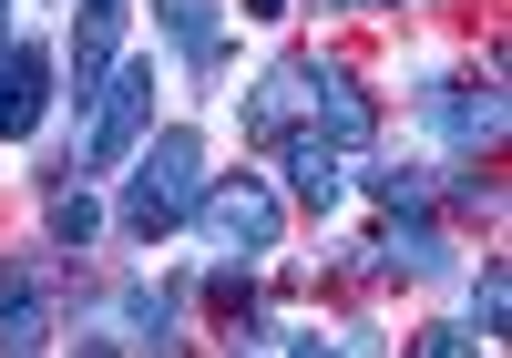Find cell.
<instances>
[{
  "mask_svg": "<svg viewBox=\"0 0 512 358\" xmlns=\"http://www.w3.org/2000/svg\"><path fill=\"white\" fill-rule=\"evenodd\" d=\"M144 133H154V62H113V82L93 93V123H82V133H72V154L52 164V185H62V174L82 185L93 164H123Z\"/></svg>",
  "mask_w": 512,
  "mask_h": 358,
  "instance_id": "obj_2",
  "label": "cell"
},
{
  "mask_svg": "<svg viewBox=\"0 0 512 358\" xmlns=\"http://www.w3.org/2000/svg\"><path fill=\"white\" fill-rule=\"evenodd\" d=\"M72 358H123V338H113V328H82V348H72Z\"/></svg>",
  "mask_w": 512,
  "mask_h": 358,
  "instance_id": "obj_20",
  "label": "cell"
},
{
  "mask_svg": "<svg viewBox=\"0 0 512 358\" xmlns=\"http://www.w3.org/2000/svg\"><path fill=\"white\" fill-rule=\"evenodd\" d=\"M195 226H205V246L216 256H277V236H287V205H277V185L267 174H226V185H205V205H195Z\"/></svg>",
  "mask_w": 512,
  "mask_h": 358,
  "instance_id": "obj_4",
  "label": "cell"
},
{
  "mask_svg": "<svg viewBox=\"0 0 512 358\" xmlns=\"http://www.w3.org/2000/svg\"><path fill=\"white\" fill-rule=\"evenodd\" d=\"M308 62L318 52H287V62L256 72V93H246V133H256V144H277V133L308 123Z\"/></svg>",
  "mask_w": 512,
  "mask_h": 358,
  "instance_id": "obj_11",
  "label": "cell"
},
{
  "mask_svg": "<svg viewBox=\"0 0 512 358\" xmlns=\"http://www.w3.org/2000/svg\"><path fill=\"white\" fill-rule=\"evenodd\" d=\"M205 185H216V154H205V133H195V123H164V133H144V144L123 154L113 226L134 236V246H164L175 226H195Z\"/></svg>",
  "mask_w": 512,
  "mask_h": 358,
  "instance_id": "obj_1",
  "label": "cell"
},
{
  "mask_svg": "<svg viewBox=\"0 0 512 358\" xmlns=\"http://www.w3.org/2000/svg\"><path fill=\"white\" fill-rule=\"evenodd\" d=\"M451 215H482V226L502 215V185H492L482 164H461V174H451Z\"/></svg>",
  "mask_w": 512,
  "mask_h": 358,
  "instance_id": "obj_18",
  "label": "cell"
},
{
  "mask_svg": "<svg viewBox=\"0 0 512 358\" xmlns=\"http://www.w3.org/2000/svg\"><path fill=\"white\" fill-rule=\"evenodd\" d=\"M0 52H11V0H0Z\"/></svg>",
  "mask_w": 512,
  "mask_h": 358,
  "instance_id": "obj_23",
  "label": "cell"
},
{
  "mask_svg": "<svg viewBox=\"0 0 512 358\" xmlns=\"http://www.w3.org/2000/svg\"><path fill=\"white\" fill-rule=\"evenodd\" d=\"M154 21H164V41L185 52L195 82H216V72H226V0H154Z\"/></svg>",
  "mask_w": 512,
  "mask_h": 358,
  "instance_id": "obj_12",
  "label": "cell"
},
{
  "mask_svg": "<svg viewBox=\"0 0 512 358\" xmlns=\"http://www.w3.org/2000/svg\"><path fill=\"white\" fill-rule=\"evenodd\" d=\"M308 133L318 144H338V154H369V133H379V103H369V82L349 72V62H308Z\"/></svg>",
  "mask_w": 512,
  "mask_h": 358,
  "instance_id": "obj_5",
  "label": "cell"
},
{
  "mask_svg": "<svg viewBox=\"0 0 512 358\" xmlns=\"http://www.w3.org/2000/svg\"><path fill=\"white\" fill-rule=\"evenodd\" d=\"M349 266H359V277H451V236L431 226V215H390Z\"/></svg>",
  "mask_w": 512,
  "mask_h": 358,
  "instance_id": "obj_7",
  "label": "cell"
},
{
  "mask_svg": "<svg viewBox=\"0 0 512 358\" xmlns=\"http://www.w3.org/2000/svg\"><path fill=\"white\" fill-rule=\"evenodd\" d=\"M113 318H123V348H154V358H175V318H185V287L175 277H134L113 297Z\"/></svg>",
  "mask_w": 512,
  "mask_h": 358,
  "instance_id": "obj_13",
  "label": "cell"
},
{
  "mask_svg": "<svg viewBox=\"0 0 512 358\" xmlns=\"http://www.w3.org/2000/svg\"><path fill=\"white\" fill-rule=\"evenodd\" d=\"M277 358H338L328 338H277Z\"/></svg>",
  "mask_w": 512,
  "mask_h": 358,
  "instance_id": "obj_21",
  "label": "cell"
},
{
  "mask_svg": "<svg viewBox=\"0 0 512 358\" xmlns=\"http://www.w3.org/2000/svg\"><path fill=\"white\" fill-rule=\"evenodd\" d=\"M205 297H216V318H226V328H246V318H256V277H246V256H226L216 277H205Z\"/></svg>",
  "mask_w": 512,
  "mask_h": 358,
  "instance_id": "obj_16",
  "label": "cell"
},
{
  "mask_svg": "<svg viewBox=\"0 0 512 358\" xmlns=\"http://www.w3.org/2000/svg\"><path fill=\"white\" fill-rule=\"evenodd\" d=\"M318 11H400V0H318Z\"/></svg>",
  "mask_w": 512,
  "mask_h": 358,
  "instance_id": "obj_22",
  "label": "cell"
},
{
  "mask_svg": "<svg viewBox=\"0 0 512 358\" xmlns=\"http://www.w3.org/2000/svg\"><path fill=\"white\" fill-rule=\"evenodd\" d=\"M359 185H369V205H379V215H431L441 174H431V164H369Z\"/></svg>",
  "mask_w": 512,
  "mask_h": 358,
  "instance_id": "obj_14",
  "label": "cell"
},
{
  "mask_svg": "<svg viewBox=\"0 0 512 358\" xmlns=\"http://www.w3.org/2000/svg\"><path fill=\"white\" fill-rule=\"evenodd\" d=\"M123 21H134V0H82V21H72V103H93L103 82H113Z\"/></svg>",
  "mask_w": 512,
  "mask_h": 358,
  "instance_id": "obj_9",
  "label": "cell"
},
{
  "mask_svg": "<svg viewBox=\"0 0 512 358\" xmlns=\"http://www.w3.org/2000/svg\"><path fill=\"white\" fill-rule=\"evenodd\" d=\"M420 123H431L451 154L482 164L502 144V82H482V93H472V82H431V93H420Z\"/></svg>",
  "mask_w": 512,
  "mask_h": 358,
  "instance_id": "obj_6",
  "label": "cell"
},
{
  "mask_svg": "<svg viewBox=\"0 0 512 358\" xmlns=\"http://www.w3.org/2000/svg\"><path fill=\"white\" fill-rule=\"evenodd\" d=\"M41 226H52V246H72V256H82V246L103 236V205H93V195H82L72 174H62V185H52V205H41Z\"/></svg>",
  "mask_w": 512,
  "mask_h": 358,
  "instance_id": "obj_15",
  "label": "cell"
},
{
  "mask_svg": "<svg viewBox=\"0 0 512 358\" xmlns=\"http://www.w3.org/2000/svg\"><path fill=\"white\" fill-rule=\"evenodd\" d=\"M277 164H287V195L308 205V215H328L338 195H349V154H338V144H318L308 123H297V133H277Z\"/></svg>",
  "mask_w": 512,
  "mask_h": 358,
  "instance_id": "obj_10",
  "label": "cell"
},
{
  "mask_svg": "<svg viewBox=\"0 0 512 358\" xmlns=\"http://www.w3.org/2000/svg\"><path fill=\"white\" fill-rule=\"evenodd\" d=\"M410 358H482V338L461 328V318H441V328H420V338H410Z\"/></svg>",
  "mask_w": 512,
  "mask_h": 358,
  "instance_id": "obj_19",
  "label": "cell"
},
{
  "mask_svg": "<svg viewBox=\"0 0 512 358\" xmlns=\"http://www.w3.org/2000/svg\"><path fill=\"white\" fill-rule=\"evenodd\" d=\"M502 318H512V287H502V266H482V277H472V318H461V328L492 348V338H502Z\"/></svg>",
  "mask_w": 512,
  "mask_h": 358,
  "instance_id": "obj_17",
  "label": "cell"
},
{
  "mask_svg": "<svg viewBox=\"0 0 512 358\" xmlns=\"http://www.w3.org/2000/svg\"><path fill=\"white\" fill-rule=\"evenodd\" d=\"M52 328H62V266H52V246H11L0 256V348L41 358Z\"/></svg>",
  "mask_w": 512,
  "mask_h": 358,
  "instance_id": "obj_3",
  "label": "cell"
},
{
  "mask_svg": "<svg viewBox=\"0 0 512 358\" xmlns=\"http://www.w3.org/2000/svg\"><path fill=\"white\" fill-rule=\"evenodd\" d=\"M52 41H11L0 52V144H21V133H41V103H52Z\"/></svg>",
  "mask_w": 512,
  "mask_h": 358,
  "instance_id": "obj_8",
  "label": "cell"
},
{
  "mask_svg": "<svg viewBox=\"0 0 512 358\" xmlns=\"http://www.w3.org/2000/svg\"><path fill=\"white\" fill-rule=\"evenodd\" d=\"M277 11H287V0H256V21H277Z\"/></svg>",
  "mask_w": 512,
  "mask_h": 358,
  "instance_id": "obj_24",
  "label": "cell"
}]
</instances>
